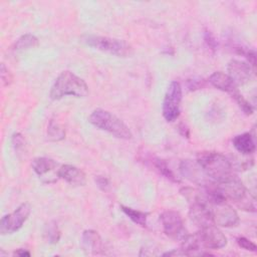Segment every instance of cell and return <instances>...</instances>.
<instances>
[{"instance_id": "obj_3", "label": "cell", "mask_w": 257, "mask_h": 257, "mask_svg": "<svg viewBox=\"0 0 257 257\" xmlns=\"http://www.w3.org/2000/svg\"><path fill=\"white\" fill-rule=\"evenodd\" d=\"M88 121L95 127L105 131L115 138L122 140H131L133 138V134L128 126L108 110L102 108L94 109L90 113Z\"/></svg>"}, {"instance_id": "obj_27", "label": "cell", "mask_w": 257, "mask_h": 257, "mask_svg": "<svg viewBox=\"0 0 257 257\" xmlns=\"http://www.w3.org/2000/svg\"><path fill=\"white\" fill-rule=\"evenodd\" d=\"M0 73H1V79H2L3 83L5 85H8L12 80V76H11L10 72L8 71V69L5 67V65L3 63L1 64V72Z\"/></svg>"}, {"instance_id": "obj_10", "label": "cell", "mask_w": 257, "mask_h": 257, "mask_svg": "<svg viewBox=\"0 0 257 257\" xmlns=\"http://www.w3.org/2000/svg\"><path fill=\"white\" fill-rule=\"evenodd\" d=\"M201 244L207 249H221L227 245V238L223 232L214 224L200 228L198 232Z\"/></svg>"}, {"instance_id": "obj_21", "label": "cell", "mask_w": 257, "mask_h": 257, "mask_svg": "<svg viewBox=\"0 0 257 257\" xmlns=\"http://www.w3.org/2000/svg\"><path fill=\"white\" fill-rule=\"evenodd\" d=\"M44 234L46 236L47 241L50 244H56L58 243L59 239H60V231L58 229L57 224L54 221L49 222L46 226H45V231Z\"/></svg>"}, {"instance_id": "obj_8", "label": "cell", "mask_w": 257, "mask_h": 257, "mask_svg": "<svg viewBox=\"0 0 257 257\" xmlns=\"http://www.w3.org/2000/svg\"><path fill=\"white\" fill-rule=\"evenodd\" d=\"M160 220L163 225L164 233L168 237L174 240L182 241L188 235L183 218L178 212L167 210L161 214Z\"/></svg>"}, {"instance_id": "obj_18", "label": "cell", "mask_w": 257, "mask_h": 257, "mask_svg": "<svg viewBox=\"0 0 257 257\" xmlns=\"http://www.w3.org/2000/svg\"><path fill=\"white\" fill-rule=\"evenodd\" d=\"M154 168L166 179L170 180L173 183H180V180L176 177V175L173 173V171L169 168L167 162L163 159L160 158H153V160L151 161Z\"/></svg>"}, {"instance_id": "obj_12", "label": "cell", "mask_w": 257, "mask_h": 257, "mask_svg": "<svg viewBox=\"0 0 257 257\" xmlns=\"http://www.w3.org/2000/svg\"><path fill=\"white\" fill-rule=\"evenodd\" d=\"M228 75L236 83V85H243L247 83L252 75V66L244 61L233 59L227 66Z\"/></svg>"}, {"instance_id": "obj_26", "label": "cell", "mask_w": 257, "mask_h": 257, "mask_svg": "<svg viewBox=\"0 0 257 257\" xmlns=\"http://www.w3.org/2000/svg\"><path fill=\"white\" fill-rule=\"evenodd\" d=\"M12 144L15 148V150H19V148H23L24 147V139L22 137L21 134L16 133L12 136Z\"/></svg>"}, {"instance_id": "obj_17", "label": "cell", "mask_w": 257, "mask_h": 257, "mask_svg": "<svg viewBox=\"0 0 257 257\" xmlns=\"http://www.w3.org/2000/svg\"><path fill=\"white\" fill-rule=\"evenodd\" d=\"M31 167H32L33 171L35 172V174L42 178L52 172L58 173L60 166L58 165V163L56 161H54L52 159L45 158V157H38L32 161Z\"/></svg>"}, {"instance_id": "obj_16", "label": "cell", "mask_w": 257, "mask_h": 257, "mask_svg": "<svg viewBox=\"0 0 257 257\" xmlns=\"http://www.w3.org/2000/svg\"><path fill=\"white\" fill-rule=\"evenodd\" d=\"M83 249L90 254H99L102 251V240L94 230H85L82 233Z\"/></svg>"}, {"instance_id": "obj_22", "label": "cell", "mask_w": 257, "mask_h": 257, "mask_svg": "<svg viewBox=\"0 0 257 257\" xmlns=\"http://www.w3.org/2000/svg\"><path fill=\"white\" fill-rule=\"evenodd\" d=\"M47 137L50 141H61L65 137V131L58 123H55L53 120H50L47 131Z\"/></svg>"}, {"instance_id": "obj_20", "label": "cell", "mask_w": 257, "mask_h": 257, "mask_svg": "<svg viewBox=\"0 0 257 257\" xmlns=\"http://www.w3.org/2000/svg\"><path fill=\"white\" fill-rule=\"evenodd\" d=\"M38 46V39L32 34H24L14 44L15 50H25Z\"/></svg>"}, {"instance_id": "obj_14", "label": "cell", "mask_w": 257, "mask_h": 257, "mask_svg": "<svg viewBox=\"0 0 257 257\" xmlns=\"http://www.w3.org/2000/svg\"><path fill=\"white\" fill-rule=\"evenodd\" d=\"M209 82L219 90L225 91L229 93L231 96L238 92V86L236 83L231 79V77L221 71H216L212 73L209 77Z\"/></svg>"}, {"instance_id": "obj_6", "label": "cell", "mask_w": 257, "mask_h": 257, "mask_svg": "<svg viewBox=\"0 0 257 257\" xmlns=\"http://www.w3.org/2000/svg\"><path fill=\"white\" fill-rule=\"evenodd\" d=\"M182 86L180 82L172 81L165 93L163 101V116L167 121L176 120L181 112Z\"/></svg>"}, {"instance_id": "obj_13", "label": "cell", "mask_w": 257, "mask_h": 257, "mask_svg": "<svg viewBox=\"0 0 257 257\" xmlns=\"http://www.w3.org/2000/svg\"><path fill=\"white\" fill-rule=\"evenodd\" d=\"M58 178L72 186H83L86 182L85 174L72 165H61L58 170Z\"/></svg>"}, {"instance_id": "obj_7", "label": "cell", "mask_w": 257, "mask_h": 257, "mask_svg": "<svg viewBox=\"0 0 257 257\" xmlns=\"http://www.w3.org/2000/svg\"><path fill=\"white\" fill-rule=\"evenodd\" d=\"M30 213V204L22 203L15 211L2 217L0 221V233L2 235H7L18 231L28 219Z\"/></svg>"}, {"instance_id": "obj_23", "label": "cell", "mask_w": 257, "mask_h": 257, "mask_svg": "<svg viewBox=\"0 0 257 257\" xmlns=\"http://www.w3.org/2000/svg\"><path fill=\"white\" fill-rule=\"evenodd\" d=\"M232 98L235 99V101L237 102V104L239 105V107L243 110L244 113H246L247 115H250L254 112V109L252 107V105L250 104V102L244 98V96L240 93V91L236 92L234 95H232Z\"/></svg>"}, {"instance_id": "obj_19", "label": "cell", "mask_w": 257, "mask_h": 257, "mask_svg": "<svg viewBox=\"0 0 257 257\" xmlns=\"http://www.w3.org/2000/svg\"><path fill=\"white\" fill-rule=\"evenodd\" d=\"M121 211L136 224L145 227L147 225V219L149 216V213L147 212H143V211H139V210H135L131 207H126L123 205H120Z\"/></svg>"}, {"instance_id": "obj_5", "label": "cell", "mask_w": 257, "mask_h": 257, "mask_svg": "<svg viewBox=\"0 0 257 257\" xmlns=\"http://www.w3.org/2000/svg\"><path fill=\"white\" fill-rule=\"evenodd\" d=\"M83 41L90 47L116 56L125 57L132 55L133 53L132 46L121 39L111 38L107 36L88 35L83 38Z\"/></svg>"}, {"instance_id": "obj_28", "label": "cell", "mask_w": 257, "mask_h": 257, "mask_svg": "<svg viewBox=\"0 0 257 257\" xmlns=\"http://www.w3.org/2000/svg\"><path fill=\"white\" fill-rule=\"evenodd\" d=\"M205 41H206L207 45H208L211 49L215 50V49L217 48L218 43H217V41L215 40L214 36H213L210 32H206V33H205Z\"/></svg>"}, {"instance_id": "obj_25", "label": "cell", "mask_w": 257, "mask_h": 257, "mask_svg": "<svg viewBox=\"0 0 257 257\" xmlns=\"http://www.w3.org/2000/svg\"><path fill=\"white\" fill-rule=\"evenodd\" d=\"M94 182L96 184V186L101 190V191H105L108 187H109V181L107 178L103 177V176H96L94 178Z\"/></svg>"}, {"instance_id": "obj_15", "label": "cell", "mask_w": 257, "mask_h": 257, "mask_svg": "<svg viewBox=\"0 0 257 257\" xmlns=\"http://www.w3.org/2000/svg\"><path fill=\"white\" fill-rule=\"evenodd\" d=\"M233 147L242 155H251L256 150L254 137L250 133H243L237 135L232 140Z\"/></svg>"}, {"instance_id": "obj_4", "label": "cell", "mask_w": 257, "mask_h": 257, "mask_svg": "<svg viewBox=\"0 0 257 257\" xmlns=\"http://www.w3.org/2000/svg\"><path fill=\"white\" fill-rule=\"evenodd\" d=\"M207 195V205L211 213L213 224L226 228L235 227L239 224L240 219L237 212L226 201L213 198L208 193Z\"/></svg>"}, {"instance_id": "obj_2", "label": "cell", "mask_w": 257, "mask_h": 257, "mask_svg": "<svg viewBox=\"0 0 257 257\" xmlns=\"http://www.w3.org/2000/svg\"><path fill=\"white\" fill-rule=\"evenodd\" d=\"M88 94L86 82L69 70L62 71L50 88L49 95L52 99H60L63 96L85 97Z\"/></svg>"}, {"instance_id": "obj_31", "label": "cell", "mask_w": 257, "mask_h": 257, "mask_svg": "<svg viewBox=\"0 0 257 257\" xmlns=\"http://www.w3.org/2000/svg\"><path fill=\"white\" fill-rule=\"evenodd\" d=\"M14 255H17V256H20V257H23V256H30L31 253L27 250H24V249H18L17 251L14 252Z\"/></svg>"}, {"instance_id": "obj_29", "label": "cell", "mask_w": 257, "mask_h": 257, "mask_svg": "<svg viewBox=\"0 0 257 257\" xmlns=\"http://www.w3.org/2000/svg\"><path fill=\"white\" fill-rule=\"evenodd\" d=\"M178 131H179V133H180L183 137H186L187 139L190 138V131H189L188 126H187L185 123L181 122V123L179 124V126H178Z\"/></svg>"}, {"instance_id": "obj_9", "label": "cell", "mask_w": 257, "mask_h": 257, "mask_svg": "<svg viewBox=\"0 0 257 257\" xmlns=\"http://www.w3.org/2000/svg\"><path fill=\"white\" fill-rule=\"evenodd\" d=\"M180 171L186 179L203 189L210 187L214 182L205 174L197 162H193L191 160L182 161L180 164Z\"/></svg>"}, {"instance_id": "obj_1", "label": "cell", "mask_w": 257, "mask_h": 257, "mask_svg": "<svg viewBox=\"0 0 257 257\" xmlns=\"http://www.w3.org/2000/svg\"><path fill=\"white\" fill-rule=\"evenodd\" d=\"M197 163L214 182H223L235 176L231 161L221 153L213 151L200 152L197 155Z\"/></svg>"}, {"instance_id": "obj_11", "label": "cell", "mask_w": 257, "mask_h": 257, "mask_svg": "<svg viewBox=\"0 0 257 257\" xmlns=\"http://www.w3.org/2000/svg\"><path fill=\"white\" fill-rule=\"evenodd\" d=\"M207 198H208V195L205 190V195L202 199H199L190 203L189 217L191 221L200 228L209 224H213L211 213L207 205Z\"/></svg>"}, {"instance_id": "obj_24", "label": "cell", "mask_w": 257, "mask_h": 257, "mask_svg": "<svg viewBox=\"0 0 257 257\" xmlns=\"http://www.w3.org/2000/svg\"><path fill=\"white\" fill-rule=\"evenodd\" d=\"M237 243H238V245H239L241 248H243V249H245V250H247V251L256 252V250H257L256 244L253 243L252 241H250L249 239L245 238V237H239V238H237Z\"/></svg>"}, {"instance_id": "obj_30", "label": "cell", "mask_w": 257, "mask_h": 257, "mask_svg": "<svg viewBox=\"0 0 257 257\" xmlns=\"http://www.w3.org/2000/svg\"><path fill=\"white\" fill-rule=\"evenodd\" d=\"M164 256H174V255H177V256H184L183 254V251L181 249H175L173 251H170V252H166L163 254Z\"/></svg>"}]
</instances>
